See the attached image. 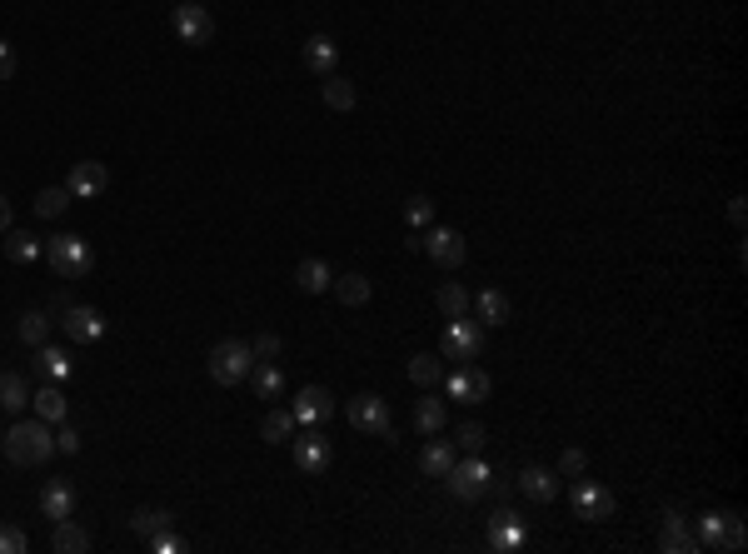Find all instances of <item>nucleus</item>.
Masks as SVG:
<instances>
[{"instance_id":"ea45409f","label":"nucleus","mask_w":748,"mask_h":554,"mask_svg":"<svg viewBox=\"0 0 748 554\" xmlns=\"http://www.w3.org/2000/svg\"><path fill=\"white\" fill-rule=\"evenodd\" d=\"M484 440H489V435H484V425H474V420H469V425H459V435H454V445H459L464 455H479V450H484Z\"/></svg>"},{"instance_id":"c03bdc74","label":"nucleus","mask_w":748,"mask_h":554,"mask_svg":"<svg viewBox=\"0 0 748 554\" xmlns=\"http://www.w3.org/2000/svg\"><path fill=\"white\" fill-rule=\"evenodd\" d=\"M25 550H30L25 530H15V525H0V554H25Z\"/></svg>"},{"instance_id":"5701e85b","label":"nucleus","mask_w":748,"mask_h":554,"mask_svg":"<svg viewBox=\"0 0 748 554\" xmlns=\"http://www.w3.org/2000/svg\"><path fill=\"white\" fill-rule=\"evenodd\" d=\"M320 100H325L330 110H340V115H345V110H355V105H360V90H355V80H345V75L335 70V75H325V80H320Z\"/></svg>"},{"instance_id":"39448f33","label":"nucleus","mask_w":748,"mask_h":554,"mask_svg":"<svg viewBox=\"0 0 748 554\" xmlns=\"http://www.w3.org/2000/svg\"><path fill=\"white\" fill-rule=\"evenodd\" d=\"M489 475H494V470H489L479 455H469V460H454V465H449L444 485H449V495H454V500L474 505V500H484V495H489Z\"/></svg>"},{"instance_id":"473e14b6","label":"nucleus","mask_w":748,"mask_h":554,"mask_svg":"<svg viewBox=\"0 0 748 554\" xmlns=\"http://www.w3.org/2000/svg\"><path fill=\"white\" fill-rule=\"evenodd\" d=\"M439 380H444V360L439 355H414L409 360V385L414 390H439Z\"/></svg>"},{"instance_id":"de8ad7c7","label":"nucleus","mask_w":748,"mask_h":554,"mask_svg":"<svg viewBox=\"0 0 748 554\" xmlns=\"http://www.w3.org/2000/svg\"><path fill=\"white\" fill-rule=\"evenodd\" d=\"M744 215H748V205H744V195H739V200L729 205V220H734V225H744Z\"/></svg>"},{"instance_id":"a878e982","label":"nucleus","mask_w":748,"mask_h":554,"mask_svg":"<svg viewBox=\"0 0 748 554\" xmlns=\"http://www.w3.org/2000/svg\"><path fill=\"white\" fill-rule=\"evenodd\" d=\"M5 255L15 260V265H35L40 255H45V245H40V235H30V230H5Z\"/></svg>"},{"instance_id":"2f4dec72","label":"nucleus","mask_w":748,"mask_h":554,"mask_svg":"<svg viewBox=\"0 0 748 554\" xmlns=\"http://www.w3.org/2000/svg\"><path fill=\"white\" fill-rule=\"evenodd\" d=\"M335 295H340V305H350V310H360V305H370V295H374V285L360 275V270H350V275H340L335 285H330Z\"/></svg>"},{"instance_id":"4468645a","label":"nucleus","mask_w":748,"mask_h":554,"mask_svg":"<svg viewBox=\"0 0 748 554\" xmlns=\"http://www.w3.org/2000/svg\"><path fill=\"white\" fill-rule=\"evenodd\" d=\"M65 190H70V200H95V195L110 190V170L100 160H75L70 175H65Z\"/></svg>"},{"instance_id":"6ab92c4d","label":"nucleus","mask_w":748,"mask_h":554,"mask_svg":"<svg viewBox=\"0 0 748 554\" xmlns=\"http://www.w3.org/2000/svg\"><path fill=\"white\" fill-rule=\"evenodd\" d=\"M30 405H35V415L45 425H65V415H70V400H65V390L55 380H40V390H30Z\"/></svg>"},{"instance_id":"9d476101","label":"nucleus","mask_w":748,"mask_h":554,"mask_svg":"<svg viewBox=\"0 0 748 554\" xmlns=\"http://www.w3.org/2000/svg\"><path fill=\"white\" fill-rule=\"evenodd\" d=\"M479 350H484V325L479 320H449L444 325V360H459V365H469V360H479Z\"/></svg>"},{"instance_id":"0eeeda50","label":"nucleus","mask_w":748,"mask_h":554,"mask_svg":"<svg viewBox=\"0 0 748 554\" xmlns=\"http://www.w3.org/2000/svg\"><path fill=\"white\" fill-rule=\"evenodd\" d=\"M345 420L360 430V435H374V440H389L394 435V420H389V400L384 395H355L345 405Z\"/></svg>"},{"instance_id":"f03ea898","label":"nucleus","mask_w":748,"mask_h":554,"mask_svg":"<svg viewBox=\"0 0 748 554\" xmlns=\"http://www.w3.org/2000/svg\"><path fill=\"white\" fill-rule=\"evenodd\" d=\"M45 265H50L60 280H85V275L95 270V250H90V240H80V235H50V240H45Z\"/></svg>"},{"instance_id":"bb28decb","label":"nucleus","mask_w":748,"mask_h":554,"mask_svg":"<svg viewBox=\"0 0 748 554\" xmlns=\"http://www.w3.org/2000/svg\"><path fill=\"white\" fill-rule=\"evenodd\" d=\"M250 385H255V395H260V400H280V395H285V370H280L275 360H255Z\"/></svg>"},{"instance_id":"8fccbe9b","label":"nucleus","mask_w":748,"mask_h":554,"mask_svg":"<svg viewBox=\"0 0 748 554\" xmlns=\"http://www.w3.org/2000/svg\"><path fill=\"white\" fill-rule=\"evenodd\" d=\"M0 440H5V430H0Z\"/></svg>"},{"instance_id":"cd10ccee","label":"nucleus","mask_w":748,"mask_h":554,"mask_svg":"<svg viewBox=\"0 0 748 554\" xmlns=\"http://www.w3.org/2000/svg\"><path fill=\"white\" fill-rule=\"evenodd\" d=\"M50 550H55V554H85V550H90V535H85V525H75V515H70V520H55Z\"/></svg>"},{"instance_id":"37998d69","label":"nucleus","mask_w":748,"mask_h":554,"mask_svg":"<svg viewBox=\"0 0 748 554\" xmlns=\"http://www.w3.org/2000/svg\"><path fill=\"white\" fill-rule=\"evenodd\" d=\"M584 470H589V455H584V450H564V455H559V475L579 480Z\"/></svg>"},{"instance_id":"393cba45","label":"nucleus","mask_w":748,"mask_h":554,"mask_svg":"<svg viewBox=\"0 0 748 554\" xmlns=\"http://www.w3.org/2000/svg\"><path fill=\"white\" fill-rule=\"evenodd\" d=\"M295 285H300V295H325V290L335 285V275H330V265H325V260H315V255H310V260H300V265H295Z\"/></svg>"},{"instance_id":"e433bc0d","label":"nucleus","mask_w":748,"mask_h":554,"mask_svg":"<svg viewBox=\"0 0 748 554\" xmlns=\"http://www.w3.org/2000/svg\"><path fill=\"white\" fill-rule=\"evenodd\" d=\"M295 425H300V420H295V410H280V405H275V410L260 420V435H265L270 445H280V440H290V435H295Z\"/></svg>"},{"instance_id":"f704fd0d","label":"nucleus","mask_w":748,"mask_h":554,"mask_svg":"<svg viewBox=\"0 0 748 554\" xmlns=\"http://www.w3.org/2000/svg\"><path fill=\"white\" fill-rule=\"evenodd\" d=\"M65 210H70V190H65V185H45V190L35 195V215H40V220H60Z\"/></svg>"},{"instance_id":"ddd939ff","label":"nucleus","mask_w":748,"mask_h":554,"mask_svg":"<svg viewBox=\"0 0 748 554\" xmlns=\"http://www.w3.org/2000/svg\"><path fill=\"white\" fill-rule=\"evenodd\" d=\"M335 465V445L320 435V425H310L300 440H295V470H305V475H325Z\"/></svg>"},{"instance_id":"a211bd4d","label":"nucleus","mask_w":748,"mask_h":554,"mask_svg":"<svg viewBox=\"0 0 748 554\" xmlns=\"http://www.w3.org/2000/svg\"><path fill=\"white\" fill-rule=\"evenodd\" d=\"M469 315L484 330H499V325H509V295L504 290H479V295H469Z\"/></svg>"},{"instance_id":"f257e3e1","label":"nucleus","mask_w":748,"mask_h":554,"mask_svg":"<svg viewBox=\"0 0 748 554\" xmlns=\"http://www.w3.org/2000/svg\"><path fill=\"white\" fill-rule=\"evenodd\" d=\"M0 450H5L10 465H45V460L55 455V435H50V425H45L40 415H35V420H15V425L5 430Z\"/></svg>"},{"instance_id":"f3484780","label":"nucleus","mask_w":748,"mask_h":554,"mask_svg":"<svg viewBox=\"0 0 748 554\" xmlns=\"http://www.w3.org/2000/svg\"><path fill=\"white\" fill-rule=\"evenodd\" d=\"M290 410H295V420L310 430V425H325L340 405H335V395H330L325 385H310V390H300V395H295V405H290Z\"/></svg>"},{"instance_id":"c756f323","label":"nucleus","mask_w":748,"mask_h":554,"mask_svg":"<svg viewBox=\"0 0 748 554\" xmlns=\"http://www.w3.org/2000/svg\"><path fill=\"white\" fill-rule=\"evenodd\" d=\"M449 465H454V445H449V440H429V445L419 450V470H424L429 480H444Z\"/></svg>"},{"instance_id":"72a5a7b5","label":"nucleus","mask_w":748,"mask_h":554,"mask_svg":"<svg viewBox=\"0 0 748 554\" xmlns=\"http://www.w3.org/2000/svg\"><path fill=\"white\" fill-rule=\"evenodd\" d=\"M434 305H439V315H444V320H464V315H469V290L449 280V285H439V290H434Z\"/></svg>"},{"instance_id":"79ce46f5","label":"nucleus","mask_w":748,"mask_h":554,"mask_svg":"<svg viewBox=\"0 0 748 554\" xmlns=\"http://www.w3.org/2000/svg\"><path fill=\"white\" fill-rule=\"evenodd\" d=\"M250 350H255V360H280L285 340H280V335H255V340H250Z\"/></svg>"},{"instance_id":"412c9836","label":"nucleus","mask_w":748,"mask_h":554,"mask_svg":"<svg viewBox=\"0 0 748 554\" xmlns=\"http://www.w3.org/2000/svg\"><path fill=\"white\" fill-rule=\"evenodd\" d=\"M40 515L55 525V520H70L75 515V485L70 480H50L45 490H40Z\"/></svg>"},{"instance_id":"58836bf2","label":"nucleus","mask_w":748,"mask_h":554,"mask_svg":"<svg viewBox=\"0 0 748 554\" xmlns=\"http://www.w3.org/2000/svg\"><path fill=\"white\" fill-rule=\"evenodd\" d=\"M130 530L150 540L155 530H170V515H165V510H150V505H145V510H135V515H130Z\"/></svg>"},{"instance_id":"dca6fc26","label":"nucleus","mask_w":748,"mask_h":554,"mask_svg":"<svg viewBox=\"0 0 748 554\" xmlns=\"http://www.w3.org/2000/svg\"><path fill=\"white\" fill-rule=\"evenodd\" d=\"M105 335V315L95 305H65V340L70 345H95Z\"/></svg>"},{"instance_id":"7c9ffc66","label":"nucleus","mask_w":748,"mask_h":554,"mask_svg":"<svg viewBox=\"0 0 748 554\" xmlns=\"http://www.w3.org/2000/svg\"><path fill=\"white\" fill-rule=\"evenodd\" d=\"M25 405H30V385H25V375L0 370V410H5V415H20Z\"/></svg>"},{"instance_id":"9b49d317","label":"nucleus","mask_w":748,"mask_h":554,"mask_svg":"<svg viewBox=\"0 0 748 554\" xmlns=\"http://www.w3.org/2000/svg\"><path fill=\"white\" fill-rule=\"evenodd\" d=\"M489 390H494L489 375L474 370V365H454V370L444 375V400H454V405H484Z\"/></svg>"},{"instance_id":"6e6552de","label":"nucleus","mask_w":748,"mask_h":554,"mask_svg":"<svg viewBox=\"0 0 748 554\" xmlns=\"http://www.w3.org/2000/svg\"><path fill=\"white\" fill-rule=\"evenodd\" d=\"M419 250H424L434 265H444V270H459V265L469 260L464 235H459V230H449V225H429V230H419Z\"/></svg>"},{"instance_id":"2eb2a0df","label":"nucleus","mask_w":748,"mask_h":554,"mask_svg":"<svg viewBox=\"0 0 748 554\" xmlns=\"http://www.w3.org/2000/svg\"><path fill=\"white\" fill-rule=\"evenodd\" d=\"M514 490H519L524 500H534V505H554V500H559V470H549V465H524V470L514 475Z\"/></svg>"},{"instance_id":"20e7f679","label":"nucleus","mask_w":748,"mask_h":554,"mask_svg":"<svg viewBox=\"0 0 748 554\" xmlns=\"http://www.w3.org/2000/svg\"><path fill=\"white\" fill-rule=\"evenodd\" d=\"M205 370H210L215 385H240V380H250V370H255V350H250L245 340H220V345L210 350Z\"/></svg>"},{"instance_id":"b1692460","label":"nucleus","mask_w":748,"mask_h":554,"mask_svg":"<svg viewBox=\"0 0 748 554\" xmlns=\"http://www.w3.org/2000/svg\"><path fill=\"white\" fill-rule=\"evenodd\" d=\"M444 420H449V405L439 400V390H424V400L414 405V430L419 435H439Z\"/></svg>"},{"instance_id":"c9c22d12","label":"nucleus","mask_w":748,"mask_h":554,"mask_svg":"<svg viewBox=\"0 0 748 554\" xmlns=\"http://www.w3.org/2000/svg\"><path fill=\"white\" fill-rule=\"evenodd\" d=\"M15 335H20L30 350H35V345H45V340H50V315H45V310H25V315H20V325H15Z\"/></svg>"},{"instance_id":"f8f14e48","label":"nucleus","mask_w":748,"mask_h":554,"mask_svg":"<svg viewBox=\"0 0 748 554\" xmlns=\"http://www.w3.org/2000/svg\"><path fill=\"white\" fill-rule=\"evenodd\" d=\"M524 540H529V530H524V520L509 510V505H499L494 515H489V535H484V550L489 554H514L524 550Z\"/></svg>"},{"instance_id":"a18cd8bd","label":"nucleus","mask_w":748,"mask_h":554,"mask_svg":"<svg viewBox=\"0 0 748 554\" xmlns=\"http://www.w3.org/2000/svg\"><path fill=\"white\" fill-rule=\"evenodd\" d=\"M55 455H80V430L60 425V435H55Z\"/></svg>"},{"instance_id":"4c0bfd02","label":"nucleus","mask_w":748,"mask_h":554,"mask_svg":"<svg viewBox=\"0 0 748 554\" xmlns=\"http://www.w3.org/2000/svg\"><path fill=\"white\" fill-rule=\"evenodd\" d=\"M404 220H409V230H429L434 225V200L429 195H409L404 200Z\"/></svg>"},{"instance_id":"4be33fe9","label":"nucleus","mask_w":748,"mask_h":554,"mask_svg":"<svg viewBox=\"0 0 748 554\" xmlns=\"http://www.w3.org/2000/svg\"><path fill=\"white\" fill-rule=\"evenodd\" d=\"M30 365H35L40 380H55V385L70 380V370H75V365H70V350H60V345H50V340L35 345V360H30Z\"/></svg>"},{"instance_id":"aec40b11","label":"nucleus","mask_w":748,"mask_h":554,"mask_svg":"<svg viewBox=\"0 0 748 554\" xmlns=\"http://www.w3.org/2000/svg\"><path fill=\"white\" fill-rule=\"evenodd\" d=\"M305 70L320 75V80L335 75V70H340V45H335L330 35H310V40H305Z\"/></svg>"},{"instance_id":"c85d7f7f","label":"nucleus","mask_w":748,"mask_h":554,"mask_svg":"<svg viewBox=\"0 0 748 554\" xmlns=\"http://www.w3.org/2000/svg\"><path fill=\"white\" fill-rule=\"evenodd\" d=\"M659 550L664 554H704L699 550V540L684 530V520L679 515H664V535H659Z\"/></svg>"},{"instance_id":"09e8293b","label":"nucleus","mask_w":748,"mask_h":554,"mask_svg":"<svg viewBox=\"0 0 748 554\" xmlns=\"http://www.w3.org/2000/svg\"><path fill=\"white\" fill-rule=\"evenodd\" d=\"M10 225H15V215H10V205H5V200H0V235H5V230H10Z\"/></svg>"},{"instance_id":"7ed1b4c3","label":"nucleus","mask_w":748,"mask_h":554,"mask_svg":"<svg viewBox=\"0 0 748 554\" xmlns=\"http://www.w3.org/2000/svg\"><path fill=\"white\" fill-rule=\"evenodd\" d=\"M699 550H724V554H739L748 545V525L744 515H734V510H709V515H699Z\"/></svg>"},{"instance_id":"a19ab883","label":"nucleus","mask_w":748,"mask_h":554,"mask_svg":"<svg viewBox=\"0 0 748 554\" xmlns=\"http://www.w3.org/2000/svg\"><path fill=\"white\" fill-rule=\"evenodd\" d=\"M145 545H150V554H185V540H180V535H170V530H155Z\"/></svg>"},{"instance_id":"423d86ee","label":"nucleus","mask_w":748,"mask_h":554,"mask_svg":"<svg viewBox=\"0 0 748 554\" xmlns=\"http://www.w3.org/2000/svg\"><path fill=\"white\" fill-rule=\"evenodd\" d=\"M569 505H574V515L589 520V525H604V520H614V510H619L614 490L599 485V480H584V475H579V485L569 490Z\"/></svg>"},{"instance_id":"1a4fd4ad","label":"nucleus","mask_w":748,"mask_h":554,"mask_svg":"<svg viewBox=\"0 0 748 554\" xmlns=\"http://www.w3.org/2000/svg\"><path fill=\"white\" fill-rule=\"evenodd\" d=\"M170 25H175V35H180L185 45H210V40H215V15H210L200 0H180L175 15H170Z\"/></svg>"},{"instance_id":"49530a36","label":"nucleus","mask_w":748,"mask_h":554,"mask_svg":"<svg viewBox=\"0 0 748 554\" xmlns=\"http://www.w3.org/2000/svg\"><path fill=\"white\" fill-rule=\"evenodd\" d=\"M5 80H15V50H10V40H0V85Z\"/></svg>"}]
</instances>
